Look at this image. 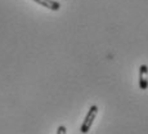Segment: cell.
Masks as SVG:
<instances>
[{
    "mask_svg": "<svg viewBox=\"0 0 148 134\" xmlns=\"http://www.w3.org/2000/svg\"><path fill=\"white\" fill-rule=\"evenodd\" d=\"M57 134H67V129L64 125H61V126H58V129H57Z\"/></svg>",
    "mask_w": 148,
    "mask_h": 134,
    "instance_id": "277c9868",
    "label": "cell"
},
{
    "mask_svg": "<svg viewBox=\"0 0 148 134\" xmlns=\"http://www.w3.org/2000/svg\"><path fill=\"white\" fill-rule=\"evenodd\" d=\"M34 1L38 3V4H40L41 7H44V8L54 10V12H57V10L61 9V4H59L58 1H56V0H34Z\"/></svg>",
    "mask_w": 148,
    "mask_h": 134,
    "instance_id": "3957f363",
    "label": "cell"
},
{
    "mask_svg": "<svg viewBox=\"0 0 148 134\" xmlns=\"http://www.w3.org/2000/svg\"><path fill=\"white\" fill-rule=\"evenodd\" d=\"M139 88L142 90L148 89V66L140 65L139 67Z\"/></svg>",
    "mask_w": 148,
    "mask_h": 134,
    "instance_id": "7a4b0ae2",
    "label": "cell"
},
{
    "mask_svg": "<svg viewBox=\"0 0 148 134\" xmlns=\"http://www.w3.org/2000/svg\"><path fill=\"white\" fill-rule=\"evenodd\" d=\"M98 112H99V108L97 104H93V106L89 108V111H88L86 116H85L84 121H82V124H81V128H80V132L82 134H86L90 130V128H92V125H93V122H94Z\"/></svg>",
    "mask_w": 148,
    "mask_h": 134,
    "instance_id": "6da1fadb",
    "label": "cell"
}]
</instances>
